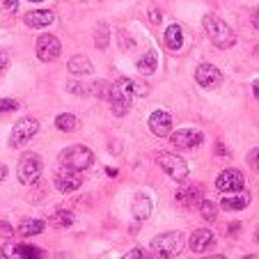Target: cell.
<instances>
[{
    "label": "cell",
    "instance_id": "obj_36",
    "mask_svg": "<svg viewBox=\"0 0 259 259\" xmlns=\"http://www.w3.org/2000/svg\"><path fill=\"white\" fill-rule=\"evenodd\" d=\"M5 177H7V165H3V163H0V184L5 181Z\"/></svg>",
    "mask_w": 259,
    "mask_h": 259
},
{
    "label": "cell",
    "instance_id": "obj_13",
    "mask_svg": "<svg viewBox=\"0 0 259 259\" xmlns=\"http://www.w3.org/2000/svg\"><path fill=\"white\" fill-rule=\"evenodd\" d=\"M3 257L7 259H44V250L28 243H10L3 248Z\"/></svg>",
    "mask_w": 259,
    "mask_h": 259
},
{
    "label": "cell",
    "instance_id": "obj_42",
    "mask_svg": "<svg viewBox=\"0 0 259 259\" xmlns=\"http://www.w3.org/2000/svg\"><path fill=\"white\" fill-rule=\"evenodd\" d=\"M30 3H41V0H30Z\"/></svg>",
    "mask_w": 259,
    "mask_h": 259
},
{
    "label": "cell",
    "instance_id": "obj_27",
    "mask_svg": "<svg viewBox=\"0 0 259 259\" xmlns=\"http://www.w3.org/2000/svg\"><path fill=\"white\" fill-rule=\"evenodd\" d=\"M200 213H202V218H204V220L213 223V220L218 218V206H215L213 202H209V200H204V197H202V202H200Z\"/></svg>",
    "mask_w": 259,
    "mask_h": 259
},
{
    "label": "cell",
    "instance_id": "obj_1",
    "mask_svg": "<svg viewBox=\"0 0 259 259\" xmlns=\"http://www.w3.org/2000/svg\"><path fill=\"white\" fill-rule=\"evenodd\" d=\"M147 88L138 80L131 78H117L115 83H110V92H108V103H110V110L117 117H124V115L131 110V101L133 97H145Z\"/></svg>",
    "mask_w": 259,
    "mask_h": 259
},
{
    "label": "cell",
    "instance_id": "obj_41",
    "mask_svg": "<svg viewBox=\"0 0 259 259\" xmlns=\"http://www.w3.org/2000/svg\"><path fill=\"white\" fill-rule=\"evenodd\" d=\"M243 259H259V257H257V254H245Z\"/></svg>",
    "mask_w": 259,
    "mask_h": 259
},
{
    "label": "cell",
    "instance_id": "obj_4",
    "mask_svg": "<svg viewBox=\"0 0 259 259\" xmlns=\"http://www.w3.org/2000/svg\"><path fill=\"white\" fill-rule=\"evenodd\" d=\"M184 245H186L184 232H165V234H158L152 239V250L165 259H175L177 254H181Z\"/></svg>",
    "mask_w": 259,
    "mask_h": 259
},
{
    "label": "cell",
    "instance_id": "obj_14",
    "mask_svg": "<svg viewBox=\"0 0 259 259\" xmlns=\"http://www.w3.org/2000/svg\"><path fill=\"white\" fill-rule=\"evenodd\" d=\"M204 193H202V186L197 184H186V186H181L175 195V202L181 206V209H193L195 204H200Z\"/></svg>",
    "mask_w": 259,
    "mask_h": 259
},
{
    "label": "cell",
    "instance_id": "obj_37",
    "mask_svg": "<svg viewBox=\"0 0 259 259\" xmlns=\"http://www.w3.org/2000/svg\"><path fill=\"white\" fill-rule=\"evenodd\" d=\"M149 14H152V23H158V21H161V14H158V10H152Z\"/></svg>",
    "mask_w": 259,
    "mask_h": 259
},
{
    "label": "cell",
    "instance_id": "obj_7",
    "mask_svg": "<svg viewBox=\"0 0 259 259\" xmlns=\"http://www.w3.org/2000/svg\"><path fill=\"white\" fill-rule=\"evenodd\" d=\"M41 167H44V163H41L39 154H23L19 161V167H16V175H19V181L21 184H32V181H37V177L41 175Z\"/></svg>",
    "mask_w": 259,
    "mask_h": 259
},
{
    "label": "cell",
    "instance_id": "obj_17",
    "mask_svg": "<svg viewBox=\"0 0 259 259\" xmlns=\"http://www.w3.org/2000/svg\"><path fill=\"white\" fill-rule=\"evenodd\" d=\"M154 211V202L149 195H145V193H138L136 197H133L131 202V213L136 220H147L149 215H152Z\"/></svg>",
    "mask_w": 259,
    "mask_h": 259
},
{
    "label": "cell",
    "instance_id": "obj_16",
    "mask_svg": "<svg viewBox=\"0 0 259 259\" xmlns=\"http://www.w3.org/2000/svg\"><path fill=\"white\" fill-rule=\"evenodd\" d=\"M250 204V193L236 191V193H225V197H220V209L223 211H241Z\"/></svg>",
    "mask_w": 259,
    "mask_h": 259
},
{
    "label": "cell",
    "instance_id": "obj_15",
    "mask_svg": "<svg viewBox=\"0 0 259 259\" xmlns=\"http://www.w3.org/2000/svg\"><path fill=\"white\" fill-rule=\"evenodd\" d=\"M149 131L158 138H167L172 133V117L165 110H154L149 115Z\"/></svg>",
    "mask_w": 259,
    "mask_h": 259
},
{
    "label": "cell",
    "instance_id": "obj_11",
    "mask_svg": "<svg viewBox=\"0 0 259 259\" xmlns=\"http://www.w3.org/2000/svg\"><path fill=\"white\" fill-rule=\"evenodd\" d=\"M195 80H197V85H200V88L213 90V88H218V85L223 83V73H220V69L213 67V64L202 62L200 67L195 69Z\"/></svg>",
    "mask_w": 259,
    "mask_h": 259
},
{
    "label": "cell",
    "instance_id": "obj_24",
    "mask_svg": "<svg viewBox=\"0 0 259 259\" xmlns=\"http://www.w3.org/2000/svg\"><path fill=\"white\" fill-rule=\"evenodd\" d=\"M55 126L64 133H71V131H78L80 128V119L76 115H69V113H62L55 117Z\"/></svg>",
    "mask_w": 259,
    "mask_h": 259
},
{
    "label": "cell",
    "instance_id": "obj_43",
    "mask_svg": "<svg viewBox=\"0 0 259 259\" xmlns=\"http://www.w3.org/2000/svg\"><path fill=\"white\" fill-rule=\"evenodd\" d=\"M3 259H7V257H3Z\"/></svg>",
    "mask_w": 259,
    "mask_h": 259
},
{
    "label": "cell",
    "instance_id": "obj_6",
    "mask_svg": "<svg viewBox=\"0 0 259 259\" xmlns=\"http://www.w3.org/2000/svg\"><path fill=\"white\" fill-rule=\"evenodd\" d=\"M37 133H39V122H37V119L34 117H21L19 122L14 124L12 133H10V147L12 149H19V147L28 145Z\"/></svg>",
    "mask_w": 259,
    "mask_h": 259
},
{
    "label": "cell",
    "instance_id": "obj_29",
    "mask_svg": "<svg viewBox=\"0 0 259 259\" xmlns=\"http://www.w3.org/2000/svg\"><path fill=\"white\" fill-rule=\"evenodd\" d=\"M19 110V101L14 99H0V113H14Z\"/></svg>",
    "mask_w": 259,
    "mask_h": 259
},
{
    "label": "cell",
    "instance_id": "obj_31",
    "mask_svg": "<svg viewBox=\"0 0 259 259\" xmlns=\"http://www.w3.org/2000/svg\"><path fill=\"white\" fill-rule=\"evenodd\" d=\"M248 165L252 167L254 172H259V147H257V149H252V152L248 154Z\"/></svg>",
    "mask_w": 259,
    "mask_h": 259
},
{
    "label": "cell",
    "instance_id": "obj_18",
    "mask_svg": "<svg viewBox=\"0 0 259 259\" xmlns=\"http://www.w3.org/2000/svg\"><path fill=\"white\" fill-rule=\"evenodd\" d=\"M213 241H215L213 239V232L202 227V230H195L191 234V239H188V245H191L193 252H206V250L213 245Z\"/></svg>",
    "mask_w": 259,
    "mask_h": 259
},
{
    "label": "cell",
    "instance_id": "obj_20",
    "mask_svg": "<svg viewBox=\"0 0 259 259\" xmlns=\"http://www.w3.org/2000/svg\"><path fill=\"white\" fill-rule=\"evenodd\" d=\"M163 39H165V46L170 51H179L181 46H184V30H181V25H177V23L167 25Z\"/></svg>",
    "mask_w": 259,
    "mask_h": 259
},
{
    "label": "cell",
    "instance_id": "obj_10",
    "mask_svg": "<svg viewBox=\"0 0 259 259\" xmlns=\"http://www.w3.org/2000/svg\"><path fill=\"white\" fill-rule=\"evenodd\" d=\"M53 184H55V188H58L60 193H73V191H78V188L83 186V177H80L76 170L62 167V170L55 172Z\"/></svg>",
    "mask_w": 259,
    "mask_h": 259
},
{
    "label": "cell",
    "instance_id": "obj_40",
    "mask_svg": "<svg viewBox=\"0 0 259 259\" xmlns=\"http://www.w3.org/2000/svg\"><path fill=\"white\" fill-rule=\"evenodd\" d=\"M202 259H227V257H223V254H209V257H202Z\"/></svg>",
    "mask_w": 259,
    "mask_h": 259
},
{
    "label": "cell",
    "instance_id": "obj_23",
    "mask_svg": "<svg viewBox=\"0 0 259 259\" xmlns=\"http://www.w3.org/2000/svg\"><path fill=\"white\" fill-rule=\"evenodd\" d=\"M156 67H158L156 51H147V53L142 55L140 60H138V71H140L142 76H152V73L156 71Z\"/></svg>",
    "mask_w": 259,
    "mask_h": 259
},
{
    "label": "cell",
    "instance_id": "obj_9",
    "mask_svg": "<svg viewBox=\"0 0 259 259\" xmlns=\"http://www.w3.org/2000/svg\"><path fill=\"white\" fill-rule=\"evenodd\" d=\"M245 186V179L239 170L230 167V170H223L218 177H215V188L220 193H236V191H243Z\"/></svg>",
    "mask_w": 259,
    "mask_h": 259
},
{
    "label": "cell",
    "instance_id": "obj_8",
    "mask_svg": "<svg viewBox=\"0 0 259 259\" xmlns=\"http://www.w3.org/2000/svg\"><path fill=\"white\" fill-rule=\"evenodd\" d=\"M34 53H37V58H39L41 62H53V60H58L60 53H62V44H60V39L55 37V34L46 32L37 39V44H34Z\"/></svg>",
    "mask_w": 259,
    "mask_h": 259
},
{
    "label": "cell",
    "instance_id": "obj_3",
    "mask_svg": "<svg viewBox=\"0 0 259 259\" xmlns=\"http://www.w3.org/2000/svg\"><path fill=\"white\" fill-rule=\"evenodd\" d=\"M92 163H94V152L88 149L85 145H71L60 154V165L69 167V170H76V172L88 170Z\"/></svg>",
    "mask_w": 259,
    "mask_h": 259
},
{
    "label": "cell",
    "instance_id": "obj_32",
    "mask_svg": "<svg viewBox=\"0 0 259 259\" xmlns=\"http://www.w3.org/2000/svg\"><path fill=\"white\" fill-rule=\"evenodd\" d=\"M122 259H147V252L142 248H133V250H128Z\"/></svg>",
    "mask_w": 259,
    "mask_h": 259
},
{
    "label": "cell",
    "instance_id": "obj_28",
    "mask_svg": "<svg viewBox=\"0 0 259 259\" xmlns=\"http://www.w3.org/2000/svg\"><path fill=\"white\" fill-rule=\"evenodd\" d=\"M108 92H110V83L108 80H97V83L90 85V94H94V97L108 99Z\"/></svg>",
    "mask_w": 259,
    "mask_h": 259
},
{
    "label": "cell",
    "instance_id": "obj_22",
    "mask_svg": "<svg viewBox=\"0 0 259 259\" xmlns=\"http://www.w3.org/2000/svg\"><path fill=\"white\" fill-rule=\"evenodd\" d=\"M44 227H46L44 220H39V218H25V220H21V223H19L16 232H19L21 236H37V234H41V232H44Z\"/></svg>",
    "mask_w": 259,
    "mask_h": 259
},
{
    "label": "cell",
    "instance_id": "obj_35",
    "mask_svg": "<svg viewBox=\"0 0 259 259\" xmlns=\"http://www.w3.org/2000/svg\"><path fill=\"white\" fill-rule=\"evenodd\" d=\"M5 67H7V53H3V51H0V73L5 71Z\"/></svg>",
    "mask_w": 259,
    "mask_h": 259
},
{
    "label": "cell",
    "instance_id": "obj_12",
    "mask_svg": "<svg viewBox=\"0 0 259 259\" xmlns=\"http://www.w3.org/2000/svg\"><path fill=\"white\" fill-rule=\"evenodd\" d=\"M202 142H204V133L197 131V128H179V131L172 133V145L177 149H193Z\"/></svg>",
    "mask_w": 259,
    "mask_h": 259
},
{
    "label": "cell",
    "instance_id": "obj_21",
    "mask_svg": "<svg viewBox=\"0 0 259 259\" xmlns=\"http://www.w3.org/2000/svg\"><path fill=\"white\" fill-rule=\"evenodd\" d=\"M67 69L73 76H88V73H92L94 67H92V62H90V58H85V55H73L67 62Z\"/></svg>",
    "mask_w": 259,
    "mask_h": 259
},
{
    "label": "cell",
    "instance_id": "obj_38",
    "mask_svg": "<svg viewBox=\"0 0 259 259\" xmlns=\"http://www.w3.org/2000/svg\"><path fill=\"white\" fill-rule=\"evenodd\" d=\"M252 23H254V28L259 30V10H257V12H254V14H252Z\"/></svg>",
    "mask_w": 259,
    "mask_h": 259
},
{
    "label": "cell",
    "instance_id": "obj_34",
    "mask_svg": "<svg viewBox=\"0 0 259 259\" xmlns=\"http://www.w3.org/2000/svg\"><path fill=\"white\" fill-rule=\"evenodd\" d=\"M16 7H19V0H5V5H3V10L10 12V14H14Z\"/></svg>",
    "mask_w": 259,
    "mask_h": 259
},
{
    "label": "cell",
    "instance_id": "obj_33",
    "mask_svg": "<svg viewBox=\"0 0 259 259\" xmlns=\"http://www.w3.org/2000/svg\"><path fill=\"white\" fill-rule=\"evenodd\" d=\"M0 236H5V239H12V236H14L12 225L10 223H5V220H0Z\"/></svg>",
    "mask_w": 259,
    "mask_h": 259
},
{
    "label": "cell",
    "instance_id": "obj_5",
    "mask_svg": "<svg viewBox=\"0 0 259 259\" xmlns=\"http://www.w3.org/2000/svg\"><path fill=\"white\" fill-rule=\"evenodd\" d=\"M158 165H161V170L165 172V175H170V179H175L177 184H186L188 181V175H191L188 163L181 156H177V154L161 152L158 154Z\"/></svg>",
    "mask_w": 259,
    "mask_h": 259
},
{
    "label": "cell",
    "instance_id": "obj_39",
    "mask_svg": "<svg viewBox=\"0 0 259 259\" xmlns=\"http://www.w3.org/2000/svg\"><path fill=\"white\" fill-rule=\"evenodd\" d=\"M252 92H254V97L259 99V80H254V83H252Z\"/></svg>",
    "mask_w": 259,
    "mask_h": 259
},
{
    "label": "cell",
    "instance_id": "obj_26",
    "mask_svg": "<svg viewBox=\"0 0 259 259\" xmlns=\"http://www.w3.org/2000/svg\"><path fill=\"white\" fill-rule=\"evenodd\" d=\"M108 41H110V30H108L106 23H99L97 32H94V44L103 51V49H108Z\"/></svg>",
    "mask_w": 259,
    "mask_h": 259
},
{
    "label": "cell",
    "instance_id": "obj_30",
    "mask_svg": "<svg viewBox=\"0 0 259 259\" xmlns=\"http://www.w3.org/2000/svg\"><path fill=\"white\" fill-rule=\"evenodd\" d=\"M67 90H69L71 94H78V97H85V94H90V88H88V85H83V83H73V80L67 85Z\"/></svg>",
    "mask_w": 259,
    "mask_h": 259
},
{
    "label": "cell",
    "instance_id": "obj_25",
    "mask_svg": "<svg viewBox=\"0 0 259 259\" xmlns=\"http://www.w3.org/2000/svg\"><path fill=\"white\" fill-rule=\"evenodd\" d=\"M51 225L53 227H71L73 225V213L67 209H58L51 215Z\"/></svg>",
    "mask_w": 259,
    "mask_h": 259
},
{
    "label": "cell",
    "instance_id": "obj_19",
    "mask_svg": "<svg viewBox=\"0 0 259 259\" xmlns=\"http://www.w3.org/2000/svg\"><path fill=\"white\" fill-rule=\"evenodd\" d=\"M23 21L28 28H46L55 21V14L51 10H32L23 16Z\"/></svg>",
    "mask_w": 259,
    "mask_h": 259
},
{
    "label": "cell",
    "instance_id": "obj_2",
    "mask_svg": "<svg viewBox=\"0 0 259 259\" xmlns=\"http://www.w3.org/2000/svg\"><path fill=\"white\" fill-rule=\"evenodd\" d=\"M202 25H204V32L206 37L211 39V44L215 46V49H232V46L236 44V34L232 32V28L225 23L223 19H218V16L213 14H204V19H202Z\"/></svg>",
    "mask_w": 259,
    "mask_h": 259
}]
</instances>
